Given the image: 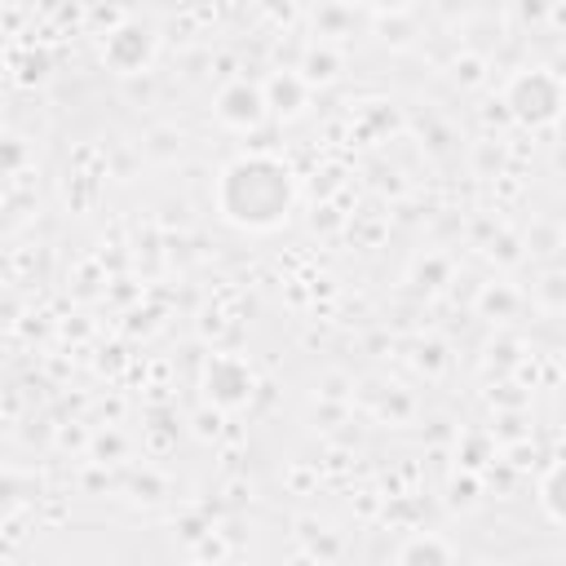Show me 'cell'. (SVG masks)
I'll return each instance as SVG.
<instances>
[{"mask_svg":"<svg viewBox=\"0 0 566 566\" xmlns=\"http://www.w3.org/2000/svg\"><path fill=\"white\" fill-rule=\"evenodd\" d=\"M455 557H460V548H455V544H447L438 531L411 535V539L394 553V562H455Z\"/></svg>","mask_w":566,"mask_h":566,"instance_id":"52a82bcc","label":"cell"},{"mask_svg":"<svg viewBox=\"0 0 566 566\" xmlns=\"http://www.w3.org/2000/svg\"><path fill=\"white\" fill-rule=\"evenodd\" d=\"M553 13H557V22H566V4H557V9H553Z\"/></svg>","mask_w":566,"mask_h":566,"instance_id":"30bf717a","label":"cell"},{"mask_svg":"<svg viewBox=\"0 0 566 566\" xmlns=\"http://www.w3.org/2000/svg\"><path fill=\"white\" fill-rule=\"evenodd\" d=\"M265 111H270L265 93H261L256 84H248V80H234V84L221 88V97H217V119L230 124V128H256V124L265 119Z\"/></svg>","mask_w":566,"mask_h":566,"instance_id":"277c9868","label":"cell"},{"mask_svg":"<svg viewBox=\"0 0 566 566\" xmlns=\"http://www.w3.org/2000/svg\"><path fill=\"white\" fill-rule=\"evenodd\" d=\"M292 172L270 155H243L217 177V212L243 230H274L292 212Z\"/></svg>","mask_w":566,"mask_h":566,"instance_id":"6da1fadb","label":"cell"},{"mask_svg":"<svg viewBox=\"0 0 566 566\" xmlns=\"http://www.w3.org/2000/svg\"><path fill=\"white\" fill-rule=\"evenodd\" d=\"M504 106H509L522 124L539 128V124H553V119L566 111V88H562V80L548 75V71H522V75H513V84H509V93H504Z\"/></svg>","mask_w":566,"mask_h":566,"instance_id":"7a4b0ae2","label":"cell"},{"mask_svg":"<svg viewBox=\"0 0 566 566\" xmlns=\"http://www.w3.org/2000/svg\"><path fill=\"white\" fill-rule=\"evenodd\" d=\"M150 31L146 27H137V22H128V27H119V31H111L106 35V44H102V57H106V66L115 71V75H137V71H146V62H150Z\"/></svg>","mask_w":566,"mask_h":566,"instance_id":"3957f363","label":"cell"},{"mask_svg":"<svg viewBox=\"0 0 566 566\" xmlns=\"http://www.w3.org/2000/svg\"><path fill=\"white\" fill-rule=\"evenodd\" d=\"M539 504H544V513H548L553 522L566 526V464H553V469H548V478H544V486H539Z\"/></svg>","mask_w":566,"mask_h":566,"instance_id":"ba28073f","label":"cell"},{"mask_svg":"<svg viewBox=\"0 0 566 566\" xmlns=\"http://www.w3.org/2000/svg\"><path fill=\"white\" fill-rule=\"evenodd\" d=\"M332 75H336V57H332L327 49L305 57V80H310V84H314V80H332Z\"/></svg>","mask_w":566,"mask_h":566,"instance_id":"9c48e42d","label":"cell"},{"mask_svg":"<svg viewBox=\"0 0 566 566\" xmlns=\"http://www.w3.org/2000/svg\"><path fill=\"white\" fill-rule=\"evenodd\" d=\"M203 389L217 407H239V402L252 398V371L239 358H212V367L203 376Z\"/></svg>","mask_w":566,"mask_h":566,"instance_id":"5b68a950","label":"cell"},{"mask_svg":"<svg viewBox=\"0 0 566 566\" xmlns=\"http://www.w3.org/2000/svg\"><path fill=\"white\" fill-rule=\"evenodd\" d=\"M305 75H296V71H283V75H274L270 80V88H265V102H270V111H279V115H296L301 106H305Z\"/></svg>","mask_w":566,"mask_h":566,"instance_id":"8992f818","label":"cell"}]
</instances>
